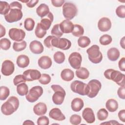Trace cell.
Segmentation results:
<instances>
[{
    "label": "cell",
    "mask_w": 125,
    "mask_h": 125,
    "mask_svg": "<svg viewBox=\"0 0 125 125\" xmlns=\"http://www.w3.org/2000/svg\"><path fill=\"white\" fill-rule=\"evenodd\" d=\"M52 90L55 92L52 96V101L56 105H61L63 102L66 92L64 89L58 84H52L51 86Z\"/></svg>",
    "instance_id": "3"
},
{
    "label": "cell",
    "mask_w": 125,
    "mask_h": 125,
    "mask_svg": "<svg viewBox=\"0 0 125 125\" xmlns=\"http://www.w3.org/2000/svg\"><path fill=\"white\" fill-rule=\"evenodd\" d=\"M88 59L93 63H99L103 60V55L100 51V47L98 45L94 44L86 50Z\"/></svg>",
    "instance_id": "2"
},
{
    "label": "cell",
    "mask_w": 125,
    "mask_h": 125,
    "mask_svg": "<svg viewBox=\"0 0 125 125\" xmlns=\"http://www.w3.org/2000/svg\"><path fill=\"white\" fill-rule=\"evenodd\" d=\"M84 33V29L83 27L79 24H74L72 34L75 37H81Z\"/></svg>",
    "instance_id": "33"
},
{
    "label": "cell",
    "mask_w": 125,
    "mask_h": 125,
    "mask_svg": "<svg viewBox=\"0 0 125 125\" xmlns=\"http://www.w3.org/2000/svg\"><path fill=\"white\" fill-rule=\"evenodd\" d=\"M70 88L73 92L82 96L87 95L89 93L88 84L80 81L76 80L73 82L71 83Z\"/></svg>",
    "instance_id": "4"
},
{
    "label": "cell",
    "mask_w": 125,
    "mask_h": 125,
    "mask_svg": "<svg viewBox=\"0 0 125 125\" xmlns=\"http://www.w3.org/2000/svg\"><path fill=\"white\" fill-rule=\"evenodd\" d=\"M119 119L123 122H125V110L123 109L118 112Z\"/></svg>",
    "instance_id": "53"
},
{
    "label": "cell",
    "mask_w": 125,
    "mask_h": 125,
    "mask_svg": "<svg viewBox=\"0 0 125 125\" xmlns=\"http://www.w3.org/2000/svg\"><path fill=\"white\" fill-rule=\"evenodd\" d=\"M89 86V93L87 96L90 98H93L96 97L101 89L102 84L101 82L96 79L91 80L88 83Z\"/></svg>",
    "instance_id": "9"
},
{
    "label": "cell",
    "mask_w": 125,
    "mask_h": 125,
    "mask_svg": "<svg viewBox=\"0 0 125 125\" xmlns=\"http://www.w3.org/2000/svg\"><path fill=\"white\" fill-rule=\"evenodd\" d=\"M38 63L39 66L42 69H47L49 68L52 64V62L50 57L47 56H42L38 60Z\"/></svg>",
    "instance_id": "21"
},
{
    "label": "cell",
    "mask_w": 125,
    "mask_h": 125,
    "mask_svg": "<svg viewBox=\"0 0 125 125\" xmlns=\"http://www.w3.org/2000/svg\"><path fill=\"white\" fill-rule=\"evenodd\" d=\"M51 35L57 38H60L63 35V33L61 31L60 27V24H57L53 26L51 31Z\"/></svg>",
    "instance_id": "38"
},
{
    "label": "cell",
    "mask_w": 125,
    "mask_h": 125,
    "mask_svg": "<svg viewBox=\"0 0 125 125\" xmlns=\"http://www.w3.org/2000/svg\"><path fill=\"white\" fill-rule=\"evenodd\" d=\"M15 70L14 63L10 60H5L2 63L1 72V73L6 76H10L13 74Z\"/></svg>",
    "instance_id": "12"
},
{
    "label": "cell",
    "mask_w": 125,
    "mask_h": 125,
    "mask_svg": "<svg viewBox=\"0 0 125 125\" xmlns=\"http://www.w3.org/2000/svg\"><path fill=\"white\" fill-rule=\"evenodd\" d=\"M23 125H34V123L31 120H26L23 123Z\"/></svg>",
    "instance_id": "58"
},
{
    "label": "cell",
    "mask_w": 125,
    "mask_h": 125,
    "mask_svg": "<svg viewBox=\"0 0 125 125\" xmlns=\"http://www.w3.org/2000/svg\"><path fill=\"white\" fill-rule=\"evenodd\" d=\"M82 61V57L81 55L77 52L72 53L68 58V62L70 65L75 69H78L81 67Z\"/></svg>",
    "instance_id": "10"
},
{
    "label": "cell",
    "mask_w": 125,
    "mask_h": 125,
    "mask_svg": "<svg viewBox=\"0 0 125 125\" xmlns=\"http://www.w3.org/2000/svg\"><path fill=\"white\" fill-rule=\"evenodd\" d=\"M98 29L102 32H107L111 27V22L109 19L103 17L100 19L98 22Z\"/></svg>",
    "instance_id": "15"
},
{
    "label": "cell",
    "mask_w": 125,
    "mask_h": 125,
    "mask_svg": "<svg viewBox=\"0 0 125 125\" xmlns=\"http://www.w3.org/2000/svg\"><path fill=\"white\" fill-rule=\"evenodd\" d=\"M51 78L49 75L47 74H42L41 75L40 78L38 80L39 82L42 84H47L51 82Z\"/></svg>",
    "instance_id": "43"
},
{
    "label": "cell",
    "mask_w": 125,
    "mask_h": 125,
    "mask_svg": "<svg viewBox=\"0 0 125 125\" xmlns=\"http://www.w3.org/2000/svg\"><path fill=\"white\" fill-rule=\"evenodd\" d=\"M23 75L24 76L26 81L31 82L39 80L41 76V73L37 69H30L24 71Z\"/></svg>",
    "instance_id": "13"
},
{
    "label": "cell",
    "mask_w": 125,
    "mask_h": 125,
    "mask_svg": "<svg viewBox=\"0 0 125 125\" xmlns=\"http://www.w3.org/2000/svg\"><path fill=\"white\" fill-rule=\"evenodd\" d=\"M0 14L5 16L10 9V5L6 1H0Z\"/></svg>",
    "instance_id": "35"
},
{
    "label": "cell",
    "mask_w": 125,
    "mask_h": 125,
    "mask_svg": "<svg viewBox=\"0 0 125 125\" xmlns=\"http://www.w3.org/2000/svg\"><path fill=\"white\" fill-rule=\"evenodd\" d=\"M0 38H2V37H3L4 36H5V33H6V30H5V28H4V27H3L2 26V24H0Z\"/></svg>",
    "instance_id": "55"
},
{
    "label": "cell",
    "mask_w": 125,
    "mask_h": 125,
    "mask_svg": "<svg viewBox=\"0 0 125 125\" xmlns=\"http://www.w3.org/2000/svg\"><path fill=\"white\" fill-rule=\"evenodd\" d=\"M70 122L74 125H78L80 124L82 121L81 117L77 114H73L71 115L69 119Z\"/></svg>",
    "instance_id": "44"
},
{
    "label": "cell",
    "mask_w": 125,
    "mask_h": 125,
    "mask_svg": "<svg viewBox=\"0 0 125 125\" xmlns=\"http://www.w3.org/2000/svg\"><path fill=\"white\" fill-rule=\"evenodd\" d=\"M49 12V7L45 3L41 4L36 9V13L41 18L45 17Z\"/></svg>",
    "instance_id": "26"
},
{
    "label": "cell",
    "mask_w": 125,
    "mask_h": 125,
    "mask_svg": "<svg viewBox=\"0 0 125 125\" xmlns=\"http://www.w3.org/2000/svg\"><path fill=\"white\" fill-rule=\"evenodd\" d=\"M62 79L66 82H69L72 80L74 77V72L69 68L63 69L61 73Z\"/></svg>",
    "instance_id": "25"
},
{
    "label": "cell",
    "mask_w": 125,
    "mask_h": 125,
    "mask_svg": "<svg viewBox=\"0 0 125 125\" xmlns=\"http://www.w3.org/2000/svg\"><path fill=\"white\" fill-rule=\"evenodd\" d=\"M75 73L78 78L83 80L87 79L89 76V71L87 69L83 67H80L78 69H77Z\"/></svg>",
    "instance_id": "29"
},
{
    "label": "cell",
    "mask_w": 125,
    "mask_h": 125,
    "mask_svg": "<svg viewBox=\"0 0 125 125\" xmlns=\"http://www.w3.org/2000/svg\"><path fill=\"white\" fill-rule=\"evenodd\" d=\"M84 106L83 100L79 98H74L71 102V107L73 111L78 112L81 110Z\"/></svg>",
    "instance_id": "23"
},
{
    "label": "cell",
    "mask_w": 125,
    "mask_h": 125,
    "mask_svg": "<svg viewBox=\"0 0 125 125\" xmlns=\"http://www.w3.org/2000/svg\"><path fill=\"white\" fill-rule=\"evenodd\" d=\"M112 41L111 37L108 34H104L99 39L100 43L103 45H106L110 44Z\"/></svg>",
    "instance_id": "40"
},
{
    "label": "cell",
    "mask_w": 125,
    "mask_h": 125,
    "mask_svg": "<svg viewBox=\"0 0 125 125\" xmlns=\"http://www.w3.org/2000/svg\"><path fill=\"white\" fill-rule=\"evenodd\" d=\"M60 27L63 33L67 34L72 33L74 28V24L70 21L65 20L60 23Z\"/></svg>",
    "instance_id": "20"
},
{
    "label": "cell",
    "mask_w": 125,
    "mask_h": 125,
    "mask_svg": "<svg viewBox=\"0 0 125 125\" xmlns=\"http://www.w3.org/2000/svg\"><path fill=\"white\" fill-rule=\"evenodd\" d=\"M42 88L39 85L32 87L29 91L25 98L27 101L30 103H34L37 101L43 94Z\"/></svg>",
    "instance_id": "6"
},
{
    "label": "cell",
    "mask_w": 125,
    "mask_h": 125,
    "mask_svg": "<svg viewBox=\"0 0 125 125\" xmlns=\"http://www.w3.org/2000/svg\"><path fill=\"white\" fill-rule=\"evenodd\" d=\"M82 117L88 124H92L95 121V117L92 108L90 107L85 108L82 112Z\"/></svg>",
    "instance_id": "17"
},
{
    "label": "cell",
    "mask_w": 125,
    "mask_h": 125,
    "mask_svg": "<svg viewBox=\"0 0 125 125\" xmlns=\"http://www.w3.org/2000/svg\"><path fill=\"white\" fill-rule=\"evenodd\" d=\"M108 115L107 111L105 108H101L97 112V116L99 120L103 121L107 119Z\"/></svg>",
    "instance_id": "41"
},
{
    "label": "cell",
    "mask_w": 125,
    "mask_h": 125,
    "mask_svg": "<svg viewBox=\"0 0 125 125\" xmlns=\"http://www.w3.org/2000/svg\"><path fill=\"white\" fill-rule=\"evenodd\" d=\"M26 81L23 75H18L15 77L13 80V83L15 85H18L20 83H25Z\"/></svg>",
    "instance_id": "46"
},
{
    "label": "cell",
    "mask_w": 125,
    "mask_h": 125,
    "mask_svg": "<svg viewBox=\"0 0 125 125\" xmlns=\"http://www.w3.org/2000/svg\"><path fill=\"white\" fill-rule=\"evenodd\" d=\"M17 110L14 104L9 100L4 103L1 106V111L5 115H10Z\"/></svg>",
    "instance_id": "14"
},
{
    "label": "cell",
    "mask_w": 125,
    "mask_h": 125,
    "mask_svg": "<svg viewBox=\"0 0 125 125\" xmlns=\"http://www.w3.org/2000/svg\"><path fill=\"white\" fill-rule=\"evenodd\" d=\"M35 26V21L34 20L30 18L26 19L24 22V27L28 31H30L33 30Z\"/></svg>",
    "instance_id": "36"
},
{
    "label": "cell",
    "mask_w": 125,
    "mask_h": 125,
    "mask_svg": "<svg viewBox=\"0 0 125 125\" xmlns=\"http://www.w3.org/2000/svg\"><path fill=\"white\" fill-rule=\"evenodd\" d=\"M17 91L20 96L26 95L28 93V87L25 83H22L17 86Z\"/></svg>",
    "instance_id": "30"
},
{
    "label": "cell",
    "mask_w": 125,
    "mask_h": 125,
    "mask_svg": "<svg viewBox=\"0 0 125 125\" xmlns=\"http://www.w3.org/2000/svg\"><path fill=\"white\" fill-rule=\"evenodd\" d=\"M104 76L108 80H112L121 86H125V75L120 71L113 69H108L104 72Z\"/></svg>",
    "instance_id": "1"
},
{
    "label": "cell",
    "mask_w": 125,
    "mask_h": 125,
    "mask_svg": "<svg viewBox=\"0 0 125 125\" xmlns=\"http://www.w3.org/2000/svg\"><path fill=\"white\" fill-rule=\"evenodd\" d=\"M29 48L31 52L35 54H40L43 51V46L42 43L38 41H32L29 44Z\"/></svg>",
    "instance_id": "18"
},
{
    "label": "cell",
    "mask_w": 125,
    "mask_h": 125,
    "mask_svg": "<svg viewBox=\"0 0 125 125\" xmlns=\"http://www.w3.org/2000/svg\"><path fill=\"white\" fill-rule=\"evenodd\" d=\"M51 1L52 5L56 7H60L62 6L65 2V1L62 0H52Z\"/></svg>",
    "instance_id": "50"
},
{
    "label": "cell",
    "mask_w": 125,
    "mask_h": 125,
    "mask_svg": "<svg viewBox=\"0 0 125 125\" xmlns=\"http://www.w3.org/2000/svg\"><path fill=\"white\" fill-rule=\"evenodd\" d=\"M78 9L73 3L65 2L62 6V14L66 20H71L77 15Z\"/></svg>",
    "instance_id": "5"
},
{
    "label": "cell",
    "mask_w": 125,
    "mask_h": 125,
    "mask_svg": "<svg viewBox=\"0 0 125 125\" xmlns=\"http://www.w3.org/2000/svg\"><path fill=\"white\" fill-rule=\"evenodd\" d=\"M27 43L25 41L17 42H15L13 44V49L16 52H20L23 50L26 47Z\"/></svg>",
    "instance_id": "31"
},
{
    "label": "cell",
    "mask_w": 125,
    "mask_h": 125,
    "mask_svg": "<svg viewBox=\"0 0 125 125\" xmlns=\"http://www.w3.org/2000/svg\"><path fill=\"white\" fill-rule=\"evenodd\" d=\"M16 62L19 67L23 68L28 66L30 60L27 56L25 55H21L18 57Z\"/></svg>",
    "instance_id": "24"
},
{
    "label": "cell",
    "mask_w": 125,
    "mask_h": 125,
    "mask_svg": "<svg viewBox=\"0 0 125 125\" xmlns=\"http://www.w3.org/2000/svg\"><path fill=\"white\" fill-rule=\"evenodd\" d=\"M116 14L118 17L121 18H125V6L121 5L116 9Z\"/></svg>",
    "instance_id": "45"
},
{
    "label": "cell",
    "mask_w": 125,
    "mask_h": 125,
    "mask_svg": "<svg viewBox=\"0 0 125 125\" xmlns=\"http://www.w3.org/2000/svg\"><path fill=\"white\" fill-rule=\"evenodd\" d=\"M35 34L37 37L40 39L42 38L46 34V31L43 30L41 26L40 22L37 23L35 30Z\"/></svg>",
    "instance_id": "39"
},
{
    "label": "cell",
    "mask_w": 125,
    "mask_h": 125,
    "mask_svg": "<svg viewBox=\"0 0 125 125\" xmlns=\"http://www.w3.org/2000/svg\"><path fill=\"white\" fill-rule=\"evenodd\" d=\"M47 106L45 104L40 102L34 105L33 111L34 113L38 116H41L45 114L47 112Z\"/></svg>",
    "instance_id": "22"
},
{
    "label": "cell",
    "mask_w": 125,
    "mask_h": 125,
    "mask_svg": "<svg viewBox=\"0 0 125 125\" xmlns=\"http://www.w3.org/2000/svg\"><path fill=\"white\" fill-rule=\"evenodd\" d=\"M117 94L120 98L122 99H125V86L120 87L117 91Z\"/></svg>",
    "instance_id": "49"
},
{
    "label": "cell",
    "mask_w": 125,
    "mask_h": 125,
    "mask_svg": "<svg viewBox=\"0 0 125 125\" xmlns=\"http://www.w3.org/2000/svg\"><path fill=\"white\" fill-rule=\"evenodd\" d=\"M9 5L10 8H18L21 10L22 9L21 4L18 1H13L11 2Z\"/></svg>",
    "instance_id": "52"
},
{
    "label": "cell",
    "mask_w": 125,
    "mask_h": 125,
    "mask_svg": "<svg viewBox=\"0 0 125 125\" xmlns=\"http://www.w3.org/2000/svg\"><path fill=\"white\" fill-rule=\"evenodd\" d=\"M49 124V119L45 116H41L37 120V124L38 125H48Z\"/></svg>",
    "instance_id": "47"
},
{
    "label": "cell",
    "mask_w": 125,
    "mask_h": 125,
    "mask_svg": "<svg viewBox=\"0 0 125 125\" xmlns=\"http://www.w3.org/2000/svg\"><path fill=\"white\" fill-rule=\"evenodd\" d=\"M104 124H107V125H116V124H120L118 122H117L115 120H111L107 122H104L103 123H101V125H104Z\"/></svg>",
    "instance_id": "56"
},
{
    "label": "cell",
    "mask_w": 125,
    "mask_h": 125,
    "mask_svg": "<svg viewBox=\"0 0 125 125\" xmlns=\"http://www.w3.org/2000/svg\"><path fill=\"white\" fill-rule=\"evenodd\" d=\"M10 94L9 89L5 86H1L0 87V100H6Z\"/></svg>",
    "instance_id": "37"
},
{
    "label": "cell",
    "mask_w": 125,
    "mask_h": 125,
    "mask_svg": "<svg viewBox=\"0 0 125 125\" xmlns=\"http://www.w3.org/2000/svg\"><path fill=\"white\" fill-rule=\"evenodd\" d=\"M105 106L109 112H113L116 111L118 108V103L115 99H110L106 101Z\"/></svg>",
    "instance_id": "28"
},
{
    "label": "cell",
    "mask_w": 125,
    "mask_h": 125,
    "mask_svg": "<svg viewBox=\"0 0 125 125\" xmlns=\"http://www.w3.org/2000/svg\"><path fill=\"white\" fill-rule=\"evenodd\" d=\"M23 14L21 10L18 8H10L8 13L4 16L5 21L9 23H12L21 20Z\"/></svg>",
    "instance_id": "7"
},
{
    "label": "cell",
    "mask_w": 125,
    "mask_h": 125,
    "mask_svg": "<svg viewBox=\"0 0 125 125\" xmlns=\"http://www.w3.org/2000/svg\"><path fill=\"white\" fill-rule=\"evenodd\" d=\"M54 61L58 64L62 63L65 60V55L61 51H57L55 53L53 56Z\"/></svg>",
    "instance_id": "34"
},
{
    "label": "cell",
    "mask_w": 125,
    "mask_h": 125,
    "mask_svg": "<svg viewBox=\"0 0 125 125\" xmlns=\"http://www.w3.org/2000/svg\"><path fill=\"white\" fill-rule=\"evenodd\" d=\"M39 2L38 0H29L28 2L26 3V6L29 8H33Z\"/></svg>",
    "instance_id": "54"
},
{
    "label": "cell",
    "mask_w": 125,
    "mask_h": 125,
    "mask_svg": "<svg viewBox=\"0 0 125 125\" xmlns=\"http://www.w3.org/2000/svg\"><path fill=\"white\" fill-rule=\"evenodd\" d=\"M54 38V36H49L48 37H47L43 41V43L44 45L48 48H51L53 47V46L51 44V41Z\"/></svg>",
    "instance_id": "48"
},
{
    "label": "cell",
    "mask_w": 125,
    "mask_h": 125,
    "mask_svg": "<svg viewBox=\"0 0 125 125\" xmlns=\"http://www.w3.org/2000/svg\"><path fill=\"white\" fill-rule=\"evenodd\" d=\"M90 43V39L86 36H81L78 40V45L81 48H85Z\"/></svg>",
    "instance_id": "32"
},
{
    "label": "cell",
    "mask_w": 125,
    "mask_h": 125,
    "mask_svg": "<svg viewBox=\"0 0 125 125\" xmlns=\"http://www.w3.org/2000/svg\"><path fill=\"white\" fill-rule=\"evenodd\" d=\"M49 116L56 121H61L65 119V116L59 108H53L50 111Z\"/></svg>",
    "instance_id": "19"
},
{
    "label": "cell",
    "mask_w": 125,
    "mask_h": 125,
    "mask_svg": "<svg viewBox=\"0 0 125 125\" xmlns=\"http://www.w3.org/2000/svg\"><path fill=\"white\" fill-rule=\"evenodd\" d=\"M8 35L12 40L17 42L23 41L25 37V32L21 29L17 28H11L9 30Z\"/></svg>",
    "instance_id": "11"
},
{
    "label": "cell",
    "mask_w": 125,
    "mask_h": 125,
    "mask_svg": "<svg viewBox=\"0 0 125 125\" xmlns=\"http://www.w3.org/2000/svg\"><path fill=\"white\" fill-rule=\"evenodd\" d=\"M120 53L119 50L115 48L112 47L108 49L107 52V55L108 59L111 61H117L120 57Z\"/></svg>",
    "instance_id": "27"
},
{
    "label": "cell",
    "mask_w": 125,
    "mask_h": 125,
    "mask_svg": "<svg viewBox=\"0 0 125 125\" xmlns=\"http://www.w3.org/2000/svg\"><path fill=\"white\" fill-rule=\"evenodd\" d=\"M54 17L51 12H49L45 17L42 18L40 22L42 28L46 31L49 29L51 26V23L53 21Z\"/></svg>",
    "instance_id": "16"
},
{
    "label": "cell",
    "mask_w": 125,
    "mask_h": 125,
    "mask_svg": "<svg viewBox=\"0 0 125 125\" xmlns=\"http://www.w3.org/2000/svg\"><path fill=\"white\" fill-rule=\"evenodd\" d=\"M0 46L4 50H8L11 46V42L7 38H2L0 40Z\"/></svg>",
    "instance_id": "42"
},
{
    "label": "cell",
    "mask_w": 125,
    "mask_h": 125,
    "mask_svg": "<svg viewBox=\"0 0 125 125\" xmlns=\"http://www.w3.org/2000/svg\"><path fill=\"white\" fill-rule=\"evenodd\" d=\"M125 37H123L121 40H120V45L121 46V47L125 49Z\"/></svg>",
    "instance_id": "57"
},
{
    "label": "cell",
    "mask_w": 125,
    "mask_h": 125,
    "mask_svg": "<svg viewBox=\"0 0 125 125\" xmlns=\"http://www.w3.org/2000/svg\"><path fill=\"white\" fill-rule=\"evenodd\" d=\"M119 69L122 71H125V58L123 57L118 62Z\"/></svg>",
    "instance_id": "51"
},
{
    "label": "cell",
    "mask_w": 125,
    "mask_h": 125,
    "mask_svg": "<svg viewBox=\"0 0 125 125\" xmlns=\"http://www.w3.org/2000/svg\"><path fill=\"white\" fill-rule=\"evenodd\" d=\"M51 44L53 47L63 50L69 49L71 46V42L69 40L64 38H60L56 37H54L52 40Z\"/></svg>",
    "instance_id": "8"
}]
</instances>
